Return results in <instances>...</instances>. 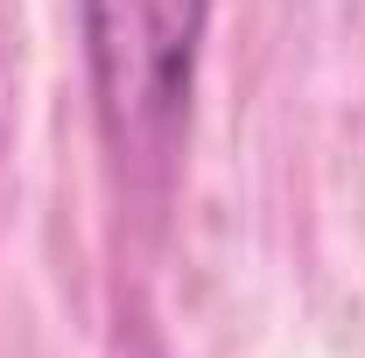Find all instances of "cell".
<instances>
[{
	"label": "cell",
	"mask_w": 365,
	"mask_h": 358,
	"mask_svg": "<svg viewBox=\"0 0 365 358\" xmlns=\"http://www.w3.org/2000/svg\"><path fill=\"white\" fill-rule=\"evenodd\" d=\"M211 0H78V43L91 78V120L127 204L176 190Z\"/></svg>",
	"instance_id": "obj_1"
}]
</instances>
